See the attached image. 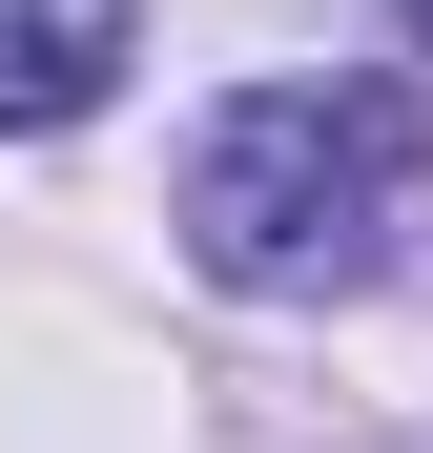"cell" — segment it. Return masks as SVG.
<instances>
[{
	"mask_svg": "<svg viewBox=\"0 0 433 453\" xmlns=\"http://www.w3.org/2000/svg\"><path fill=\"white\" fill-rule=\"evenodd\" d=\"M413 206V124L392 83H228L186 124V248L228 288H351Z\"/></svg>",
	"mask_w": 433,
	"mask_h": 453,
	"instance_id": "1",
	"label": "cell"
},
{
	"mask_svg": "<svg viewBox=\"0 0 433 453\" xmlns=\"http://www.w3.org/2000/svg\"><path fill=\"white\" fill-rule=\"evenodd\" d=\"M124 42H144V0H0V144L21 124H83L124 83Z\"/></svg>",
	"mask_w": 433,
	"mask_h": 453,
	"instance_id": "2",
	"label": "cell"
},
{
	"mask_svg": "<svg viewBox=\"0 0 433 453\" xmlns=\"http://www.w3.org/2000/svg\"><path fill=\"white\" fill-rule=\"evenodd\" d=\"M413 42H433V0H413Z\"/></svg>",
	"mask_w": 433,
	"mask_h": 453,
	"instance_id": "3",
	"label": "cell"
}]
</instances>
